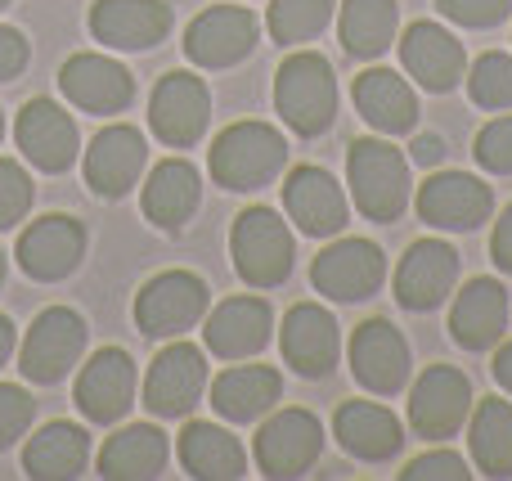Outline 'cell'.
Here are the masks:
<instances>
[{"mask_svg":"<svg viewBox=\"0 0 512 481\" xmlns=\"http://www.w3.org/2000/svg\"><path fill=\"white\" fill-rule=\"evenodd\" d=\"M288 167V140L270 122H234L216 135L207 153V171L230 194H252L265 189L279 171Z\"/></svg>","mask_w":512,"mask_h":481,"instance_id":"obj_1","label":"cell"},{"mask_svg":"<svg viewBox=\"0 0 512 481\" xmlns=\"http://www.w3.org/2000/svg\"><path fill=\"white\" fill-rule=\"evenodd\" d=\"M274 108L297 135H324L337 117V72L319 50H297L274 72Z\"/></svg>","mask_w":512,"mask_h":481,"instance_id":"obj_2","label":"cell"},{"mask_svg":"<svg viewBox=\"0 0 512 481\" xmlns=\"http://www.w3.org/2000/svg\"><path fill=\"white\" fill-rule=\"evenodd\" d=\"M346 180L364 221L391 225L409 207V162L387 140H373V135L355 140L346 153Z\"/></svg>","mask_w":512,"mask_h":481,"instance_id":"obj_3","label":"cell"},{"mask_svg":"<svg viewBox=\"0 0 512 481\" xmlns=\"http://www.w3.org/2000/svg\"><path fill=\"white\" fill-rule=\"evenodd\" d=\"M230 257L234 270L248 288H279L292 275V230L270 207H248L230 230Z\"/></svg>","mask_w":512,"mask_h":481,"instance_id":"obj_4","label":"cell"},{"mask_svg":"<svg viewBox=\"0 0 512 481\" xmlns=\"http://www.w3.org/2000/svg\"><path fill=\"white\" fill-rule=\"evenodd\" d=\"M81 351H86V320L72 306H45L27 324V338L18 347V369L27 383L54 387L72 374V365H81Z\"/></svg>","mask_w":512,"mask_h":481,"instance_id":"obj_5","label":"cell"},{"mask_svg":"<svg viewBox=\"0 0 512 481\" xmlns=\"http://www.w3.org/2000/svg\"><path fill=\"white\" fill-rule=\"evenodd\" d=\"M207 284L194 270H162L135 293V329L144 338H180L207 315Z\"/></svg>","mask_w":512,"mask_h":481,"instance_id":"obj_6","label":"cell"},{"mask_svg":"<svg viewBox=\"0 0 512 481\" xmlns=\"http://www.w3.org/2000/svg\"><path fill=\"white\" fill-rule=\"evenodd\" d=\"M207 392V356L194 342H171L153 356L144 378V410L153 419H189Z\"/></svg>","mask_w":512,"mask_h":481,"instance_id":"obj_7","label":"cell"},{"mask_svg":"<svg viewBox=\"0 0 512 481\" xmlns=\"http://www.w3.org/2000/svg\"><path fill=\"white\" fill-rule=\"evenodd\" d=\"M472 383L454 365H427L409 396V428L423 441H445L468 423L472 414Z\"/></svg>","mask_w":512,"mask_h":481,"instance_id":"obj_8","label":"cell"},{"mask_svg":"<svg viewBox=\"0 0 512 481\" xmlns=\"http://www.w3.org/2000/svg\"><path fill=\"white\" fill-rule=\"evenodd\" d=\"M418 216H423L432 230H477V225L490 221L495 212V189L486 185L481 176L472 171H436L418 185V198H414Z\"/></svg>","mask_w":512,"mask_h":481,"instance_id":"obj_9","label":"cell"},{"mask_svg":"<svg viewBox=\"0 0 512 481\" xmlns=\"http://www.w3.org/2000/svg\"><path fill=\"white\" fill-rule=\"evenodd\" d=\"M387 279V257L369 239H337L310 261V284L328 302H364Z\"/></svg>","mask_w":512,"mask_h":481,"instance_id":"obj_10","label":"cell"},{"mask_svg":"<svg viewBox=\"0 0 512 481\" xmlns=\"http://www.w3.org/2000/svg\"><path fill=\"white\" fill-rule=\"evenodd\" d=\"M86 257V225L68 212H50L32 221L18 239V270L36 284H59Z\"/></svg>","mask_w":512,"mask_h":481,"instance_id":"obj_11","label":"cell"},{"mask_svg":"<svg viewBox=\"0 0 512 481\" xmlns=\"http://www.w3.org/2000/svg\"><path fill=\"white\" fill-rule=\"evenodd\" d=\"M212 122V95L194 72H167L149 99V131L171 149H189L203 140Z\"/></svg>","mask_w":512,"mask_h":481,"instance_id":"obj_12","label":"cell"},{"mask_svg":"<svg viewBox=\"0 0 512 481\" xmlns=\"http://www.w3.org/2000/svg\"><path fill=\"white\" fill-rule=\"evenodd\" d=\"M72 401L90 423H122L135 405V360L122 347H99L95 356L81 365Z\"/></svg>","mask_w":512,"mask_h":481,"instance_id":"obj_13","label":"cell"},{"mask_svg":"<svg viewBox=\"0 0 512 481\" xmlns=\"http://www.w3.org/2000/svg\"><path fill=\"white\" fill-rule=\"evenodd\" d=\"M261 41V23L252 9L243 5H212L189 23L185 32V54L198 68H234L256 50Z\"/></svg>","mask_w":512,"mask_h":481,"instance_id":"obj_14","label":"cell"},{"mask_svg":"<svg viewBox=\"0 0 512 481\" xmlns=\"http://www.w3.org/2000/svg\"><path fill=\"white\" fill-rule=\"evenodd\" d=\"M59 90L72 108L95 117H113L126 113L135 99V77L126 63L108 59V54H72L59 68Z\"/></svg>","mask_w":512,"mask_h":481,"instance_id":"obj_15","label":"cell"},{"mask_svg":"<svg viewBox=\"0 0 512 481\" xmlns=\"http://www.w3.org/2000/svg\"><path fill=\"white\" fill-rule=\"evenodd\" d=\"M283 212L310 239H333L351 221V203H346L342 185L333 180V171L315 167V162L288 171V180H283Z\"/></svg>","mask_w":512,"mask_h":481,"instance_id":"obj_16","label":"cell"},{"mask_svg":"<svg viewBox=\"0 0 512 481\" xmlns=\"http://www.w3.org/2000/svg\"><path fill=\"white\" fill-rule=\"evenodd\" d=\"M319 450H324V428L310 410H279L256 432V464L274 481L306 477V468H315Z\"/></svg>","mask_w":512,"mask_h":481,"instance_id":"obj_17","label":"cell"},{"mask_svg":"<svg viewBox=\"0 0 512 481\" xmlns=\"http://www.w3.org/2000/svg\"><path fill=\"white\" fill-rule=\"evenodd\" d=\"M14 140H18V149H23V158L32 162V167L50 171V176L68 171L81 153L77 122H72L54 99H27V104L18 108Z\"/></svg>","mask_w":512,"mask_h":481,"instance_id":"obj_18","label":"cell"},{"mask_svg":"<svg viewBox=\"0 0 512 481\" xmlns=\"http://www.w3.org/2000/svg\"><path fill=\"white\" fill-rule=\"evenodd\" d=\"M459 284V252L445 239H418L396 266V302L405 311H436Z\"/></svg>","mask_w":512,"mask_h":481,"instance_id":"obj_19","label":"cell"},{"mask_svg":"<svg viewBox=\"0 0 512 481\" xmlns=\"http://www.w3.org/2000/svg\"><path fill=\"white\" fill-rule=\"evenodd\" d=\"M351 374L364 392L373 396H396L409 383V347L391 320H364L351 333Z\"/></svg>","mask_w":512,"mask_h":481,"instance_id":"obj_20","label":"cell"},{"mask_svg":"<svg viewBox=\"0 0 512 481\" xmlns=\"http://www.w3.org/2000/svg\"><path fill=\"white\" fill-rule=\"evenodd\" d=\"M279 351L301 378H328L337 365V351H342V333H337L333 311L319 302H297L283 315Z\"/></svg>","mask_w":512,"mask_h":481,"instance_id":"obj_21","label":"cell"},{"mask_svg":"<svg viewBox=\"0 0 512 481\" xmlns=\"http://www.w3.org/2000/svg\"><path fill=\"white\" fill-rule=\"evenodd\" d=\"M400 63L432 95H450L463 81V72H468L463 41L441 23H409L405 36H400Z\"/></svg>","mask_w":512,"mask_h":481,"instance_id":"obj_22","label":"cell"},{"mask_svg":"<svg viewBox=\"0 0 512 481\" xmlns=\"http://www.w3.org/2000/svg\"><path fill=\"white\" fill-rule=\"evenodd\" d=\"M171 14L167 0H95L90 5V36L108 50H153L167 41Z\"/></svg>","mask_w":512,"mask_h":481,"instance_id":"obj_23","label":"cell"},{"mask_svg":"<svg viewBox=\"0 0 512 481\" xmlns=\"http://www.w3.org/2000/svg\"><path fill=\"white\" fill-rule=\"evenodd\" d=\"M144 158H149V149H144V135L135 131L131 122L104 126V131L90 140L86 167H81V171H86L90 194H99V198H126V189L140 180Z\"/></svg>","mask_w":512,"mask_h":481,"instance_id":"obj_24","label":"cell"},{"mask_svg":"<svg viewBox=\"0 0 512 481\" xmlns=\"http://www.w3.org/2000/svg\"><path fill=\"white\" fill-rule=\"evenodd\" d=\"M333 437L346 455L364 459V464H387L405 446L400 419L378 401H342L333 414Z\"/></svg>","mask_w":512,"mask_h":481,"instance_id":"obj_25","label":"cell"},{"mask_svg":"<svg viewBox=\"0 0 512 481\" xmlns=\"http://www.w3.org/2000/svg\"><path fill=\"white\" fill-rule=\"evenodd\" d=\"M508 288L499 279H468L463 293L454 297L450 306V338L459 342L463 351H486V347H499L508 329Z\"/></svg>","mask_w":512,"mask_h":481,"instance_id":"obj_26","label":"cell"},{"mask_svg":"<svg viewBox=\"0 0 512 481\" xmlns=\"http://www.w3.org/2000/svg\"><path fill=\"white\" fill-rule=\"evenodd\" d=\"M360 117L378 135H409L418 126V95L396 68H364L351 86Z\"/></svg>","mask_w":512,"mask_h":481,"instance_id":"obj_27","label":"cell"},{"mask_svg":"<svg viewBox=\"0 0 512 481\" xmlns=\"http://www.w3.org/2000/svg\"><path fill=\"white\" fill-rule=\"evenodd\" d=\"M270 333H274V311L265 297H230V302H221L212 311L203 338L212 356L248 360L270 342Z\"/></svg>","mask_w":512,"mask_h":481,"instance_id":"obj_28","label":"cell"},{"mask_svg":"<svg viewBox=\"0 0 512 481\" xmlns=\"http://www.w3.org/2000/svg\"><path fill=\"white\" fill-rule=\"evenodd\" d=\"M171 459V441L162 437V428L153 423H126L113 437L99 446L95 473L108 481H153L167 473Z\"/></svg>","mask_w":512,"mask_h":481,"instance_id":"obj_29","label":"cell"},{"mask_svg":"<svg viewBox=\"0 0 512 481\" xmlns=\"http://www.w3.org/2000/svg\"><path fill=\"white\" fill-rule=\"evenodd\" d=\"M203 203V180H198V167L185 158H167L149 171L140 189V207L158 230H180L189 216Z\"/></svg>","mask_w":512,"mask_h":481,"instance_id":"obj_30","label":"cell"},{"mask_svg":"<svg viewBox=\"0 0 512 481\" xmlns=\"http://www.w3.org/2000/svg\"><path fill=\"white\" fill-rule=\"evenodd\" d=\"M90 464V437L81 423L54 419L23 446V473L36 481H72Z\"/></svg>","mask_w":512,"mask_h":481,"instance_id":"obj_31","label":"cell"},{"mask_svg":"<svg viewBox=\"0 0 512 481\" xmlns=\"http://www.w3.org/2000/svg\"><path fill=\"white\" fill-rule=\"evenodd\" d=\"M283 396V378L270 365H234L212 383V410L225 423H252L274 410Z\"/></svg>","mask_w":512,"mask_h":481,"instance_id":"obj_32","label":"cell"},{"mask_svg":"<svg viewBox=\"0 0 512 481\" xmlns=\"http://www.w3.org/2000/svg\"><path fill=\"white\" fill-rule=\"evenodd\" d=\"M180 468L194 481H239L248 473V455H243L239 437L225 432L221 423H189L180 432Z\"/></svg>","mask_w":512,"mask_h":481,"instance_id":"obj_33","label":"cell"},{"mask_svg":"<svg viewBox=\"0 0 512 481\" xmlns=\"http://www.w3.org/2000/svg\"><path fill=\"white\" fill-rule=\"evenodd\" d=\"M468 450L477 473L486 477H512V401L486 396L472 401L468 414Z\"/></svg>","mask_w":512,"mask_h":481,"instance_id":"obj_34","label":"cell"},{"mask_svg":"<svg viewBox=\"0 0 512 481\" xmlns=\"http://www.w3.org/2000/svg\"><path fill=\"white\" fill-rule=\"evenodd\" d=\"M396 23H400L396 0H342L337 36H342L346 54H355V59H378V54H387L391 41H396Z\"/></svg>","mask_w":512,"mask_h":481,"instance_id":"obj_35","label":"cell"},{"mask_svg":"<svg viewBox=\"0 0 512 481\" xmlns=\"http://www.w3.org/2000/svg\"><path fill=\"white\" fill-rule=\"evenodd\" d=\"M337 0H270V41L274 45H306L328 27Z\"/></svg>","mask_w":512,"mask_h":481,"instance_id":"obj_36","label":"cell"},{"mask_svg":"<svg viewBox=\"0 0 512 481\" xmlns=\"http://www.w3.org/2000/svg\"><path fill=\"white\" fill-rule=\"evenodd\" d=\"M463 81H468V95L477 108H486V113H504L512 108V54H481L477 63H472V72H463Z\"/></svg>","mask_w":512,"mask_h":481,"instance_id":"obj_37","label":"cell"},{"mask_svg":"<svg viewBox=\"0 0 512 481\" xmlns=\"http://www.w3.org/2000/svg\"><path fill=\"white\" fill-rule=\"evenodd\" d=\"M32 198H36L32 176H27L14 158H0V230H14L27 216Z\"/></svg>","mask_w":512,"mask_h":481,"instance_id":"obj_38","label":"cell"},{"mask_svg":"<svg viewBox=\"0 0 512 481\" xmlns=\"http://www.w3.org/2000/svg\"><path fill=\"white\" fill-rule=\"evenodd\" d=\"M472 153L490 176H512V113L481 126L477 140H472Z\"/></svg>","mask_w":512,"mask_h":481,"instance_id":"obj_39","label":"cell"},{"mask_svg":"<svg viewBox=\"0 0 512 481\" xmlns=\"http://www.w3.org/2000/svg\"><path fill=\"white\" fill-rule=\"evenodd\" d=\"M32 414H36V401L27 387L0 383V450H9L27 428H32Z\"/></svg>","mask_w":512,"mask_h":481,"instance_id":"obj_40","label":"cell"},{"mask_svg":"<svg viewBox=\"0 0 512 481\" xmlns=\"http://www.w3.org/2000/svg\"><path fill=\"white\" fill-rule=\"evenodd\" d=\"M405 481H468V459L454 455V450H427V455L409 459L405 473H400Z\"/></svg>","mask_w":512,"mask_h":481,"instance_id":"obj_41","label":"cell"},{"mask_svg":"<svg viewBox=\"0 0 512 481\" xmlns=\"http://www.w3.org/2000/svg\"><path fill=\"white\" fill-rule=\"evenodd\" d=\"M436 9L459 27H495L512 14V0H436Z\"/></svg>","mask_w":512,"mask_h":481,"instance_id":"obj_42","label":"cell"},{"mask_svg":"<svg viewBox=\"0 0 512 481\" xmlns=\"http://www.w3.org/2000/svg\"><path fill=\"white\" fill-rule=\"evenodd\" d=\"M32 50H27V36L18 27H5L0 23V81H14L18 72L27 68Z\"/></svg>","mask_w":512,"mask_h":481,"instance_id":"obj_43","label":"cell"},{"mask_svg":"<svg viewBox=\"0 0 512 481\" xmlns=\"http://www.w3.org/2000/svg\"><path fill=\"white\" fill-rule=\"evenodd\" d=\"M490 257H495V266L504 270V275H512V203L495 221V234H490Z\"/></svg>","mask_w":512,"mask_h":481,"instance_id":"obj_44","label":"cell"},{"mask_svg":"<svg viewBox=\"0 0 512 481\" xmlns=\"http://www.w3.org/2000/svg\"><path fill=\"white\" fill-rule=\"evenodd\" d=\"M409 158H414L418 167H436V162L445 158V140H441V135H432V131L414 135V144H409Z\"/></svg>","mask_w":512,"mask_h":481,"instance_id":"obj_45","label":"cell"},{"mask_svg":"<svg viewBox=\"0 0 512 481\" xmlns=\"http://www.w3.org/2000/svg\"><path fill=\"white\" fill-rule=\"evenodd\" d=\"M495 383L512 396V342H504V347L495 351Z\"/></svg>","mask_w":512,"mask_h":481,"instance_id":"obj_46","label":"cell"},{"mask_svg":"<svg viewBox=\"0 0 512 481\" xmlns=\"http://www.w3.org/2000/svg\"><path fill=\"white\" fill-rule=\"evenodd\" d=\"M9 356H14V324L9 315H0V365H9Z\"/></svg>","mask_w":512,"mask_h":481,"instance_id":"obj_47","label":"cell"},{"mask_svg":"<svg viewBox=\"0 0 512 481\" xmlns=\"http://www.w3.org/2000/svg\"><path fill=\"white\" fill-rule=\"evenodd\" d=\"M5 270H9V257H5V248H0V284H5Z\"/></svg>","mask_w":512,"mask_h":481,"instance_id":"obj_48","label":"cell"},{"mask_svg":"<svg viewBox=\"0 0 512 481\" xmlns=\"http://www.w3.org/2000/svg\"><path fill=\"white\" fill-rule=\"evenodd\" d=\"M0 140H5V117H0Z\"/></svg>","mask_w":512,"mask_h":481,"instance_id":"obj_49","label":"cell"},{"mask_svg":"<svg viewBox=\"0 0 512 481\" xmlns=\"http://www.w3.org/2000/svg\"><path fill=\"white\" fill-rule=\"evenodd\" d=\"M5 5H9V0H0V9H5Z\"/></svg>","mask_w":512,"mask_h":481,"instance_id":"obj_50","label":"cell"}]
</instances>
